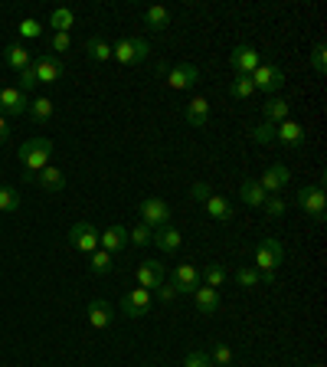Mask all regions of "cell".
<instances>
[{
	"label": "cell",
	"mask_w": 327,
	"mask_h": 367,
	"mask_svg": "<svg viewBox=\"0 0 327 367\" xmlns=\"http://www.w3.org/2000/svg\"><path fill=\"white\" fill-rule=\"evenodd\" d=\"M134 279H138L141 289H158L164 286V265L154 263V259H144V263H138V269H134Z\"/></svg>",
	"instance_id": "cell-15"
},
{
	"label": "cell",
	"mask_w": 327,
	"mask_h": 367,
	"mask_svg": "<svg viewBox=\"0 0 327 367\" xmlns=\"http://www.w3.org/2000/svg\"><path fill=\"white\" fill-rule=\"evenodd\" d=\"M33 72H36V82L43 85H53V82H60L66 76V66H62L60 56H53V53H43L33 60Z\"/></svg>",
	"instance_id": "cell-7"
},
{
	"label": "cell",
	"mask_w": 327,
	"mask_h": 367,
	"mask_svg": "<svg viewBox=\"0 0 327 367\" xmlns=\"http://www.w3.org/2000/svg\"><path fill=\"white\" fill-rule=\"evenodd\" d=\"M158 296H160V302H170V298L177 296V289L174 286H158Z\"/></svg>",
	"instance_id": "cell-46"
},
{
	"label": "cell",
	"mask_w": 327,
	"mask_h": 367,
	"mask_svg": "<svg viewBox=\"0 0 327 367\" xmlns=\"http://www.w3.org/2000/svg\"><path fill=\"white\" fill-rule=\"evenodd\" d=\"M281 263H285V246H281V240L265 236V240L256 246V269L258 272H275Z\"/></svg>",
	"instance_id": "cell-3"
},
{
	"label": "cell",
	"mask_w": 327,
	"mask_h": 367,
	"mask_svg": "<svg viewBox=\"0 0 327 367\" xmlns=\"http://www.w3.org/2000/svg\"><path fill=\"white\" fill-rule=\"evenodd\" d=\"M200 82V69L197 66H190V62H180L174 69H167V85L174 92H183V89H193Z\"/></svg>",
	"instance_id": "cell-12"
},
{
	"label": "cell",
	"mask_w": 327,
	"mask_h": 367,
	"mask_svg": "<svg viewBox=\"0 0 327 367\" xmlns=\"http://www.w3.org/2000/svg\"><path fill=\"white\" fill-rule=\"evenodd\" d=\"M7 138H11V122H7V118L0 115V144L7 141Z\"/></svg>",
	"instance_id": "cell-47"
},
{
	"label": "cell",
	"mask_w": 327,
	"mask_h": 367,
	"mask_svg": "<svg viewBox=\"0 0 327 367\" xmlns=\"http://www.w3.org/2000/svg\"><path fill=\"white\" fill-rule=\"evenodd\" d=\"M229 279V272L223 269L219 263H209V265H203V272H200V282H207L209 289H219L223 282Z\"/></svg>",
	"instance_id": "cell-31"
},
{
	"label": "cell",
	"mask_w": 327,
	"mask_h": 367,
	"mask_svg": "<svg viewBox=\"0 0 327 367\" xmlns=\"http://www.w3.org/2000/svg\"><path fill=\"white\" fill-rule=\"evenodd\" d=\"M85 53H89V60L105 62V60H111V43L102 40V36H92V40L85 43Z\"/></svg>",
	"instance_id": "cell-33"
},
{
	"label": "cell",
	"mask_w": 327,
	"mask_h": 367,
	"mask_svg": "<svg viewBox=\"0 0 327 367\" xmlns=\"http://www.w3.org/2000/svg\"><path fill=\"white\" fill-rule=\"evenodd\" d=\"M50 50H53V56L69 53L72 50V36H69V33H53V36H50Z\"/></svg>",
	"instance_id": "cell-41"
},
{
	"label": "cell",
	"mask_w": 327,
	"mask_h": 367,
	"mask_svg": "<svg viewBox=\"0 0 327 367\" xmlns=\"http://www.w3.org/2000/svg\"><path fill=\"white\" fill-rule=\"evenodd\" d=\"M33 181L40 184L43 191H50V194H60L62 187H66V174H62L60 167H53V164H46V167H43V171L36 174Z\"/></svg>",
	"instance_id": "cell-19"
},
{
	"label": "cell",
	"mask_w": 327,
	"mask_h": 367,
	"mask_svg": "<svg viewBox=\"0 0 327 367\" xmlns=\"http://www.w3.org/2000/svg\"><path fill=\"white\" fill-rule=\"evenodd\" d=\"M50 154H53V141L50 138H30V141L20 144V164H23V174L27 177H36V174L50 164Z\"/></svg>",
	"instance_id": "cell-1"
},
{
	"label": "cell",
	"mask_w": 327,
	"mask_h": 367,
	"mask_svg": "<svg viewBox=\"0 0 327 367\" xmlns=\"http://www.w3.org/2000/svg\"><path fill=\"white\" fill-rule=\"evenodd\" d=\"M148 308H151V292L148 289H131V292H125V298H121V312L128 318H141V315H148Z\"/></svg>",
	"instance_id": "cell-13"
},
{
	"label": "cell",
	"mask_w": 327,
	"mask_h": 367,
	"mask_svg": "<svg viewBox=\"0 0 327 367\" xmlns=\"http://www.w3.org/2000/svg\"><path fill=\"white\" fill-rule=\"evenodd\" d=\"M144 23H148L151 30H167L170 27V11L167 7H148V11H144Z\"/></svg>",
	"instance_id": "cell-32"
},
{
	"label": "cell",
	"mask_w": 327,
	"mask_h": 367,
	"mask_svg": "<svg viewBox=\"0 0 327 367\" xmlns=\"http://www.w3.org/2000/svg\"><path fill=\"white\" fill-rule=\"evenodd\" d=\"M229 95L242 102V99H249V95H256V85H252V79H249V76H236V79L229 82Z\"/></svg>",
	"instance_id": "cell-34"
},
{
	"label": "cell",
	"mask_w": 327,
	"mask_h": 367,
	"mask_svg": "<svg viewBox=\"0 0 327 367\" xmlns=\"http://www.w3.org/2000/svg\"><path fill=\"white\" fill-rule=\"evenodd\" d=\"M236 282H239V289H256L258 286V269H252V265H239Z\"/></svg>",
	"instance_id": "cell-36"
},
{
	"label": "cell",
	"mask_w": 327,
	"mask_h": 367,
	"mask_svg": "<svg viewBox=\"0 0 327 367\" xmlns=\"http://www.w3.org/2000/svg\"><path fill=\"white\" fill-rule=\"evenodd\" d=\"M170 286L177 289V296H193L203 282H200V269L193 263H180L174 269V279H170Z\"/></svg>",
	"instance_id": "cell-11"
},
{
	"label": "cell",
	"mask_w": 327,
	"mask_h": 367,
	"mask_svg": "<svg viewBox=\"0 0 327 367\" xmlns=\"http://www.w3.org/2000/svg\"><path fill=\"white\" fill-rule=\"evenodd\" d=\"M4 62H7L11 69L23 72L27 66H33V56H30V50H23L20 43H11V46L4 50Z\"/></svg>",
	"instance_id": "cell-22"
},
{
	"label": "cell",
	"mask_w": 327,
	"mask_h": 367,
	"mask_svg": "<svg viewBox=\"0 0 327 367\" xmlns=\"http://www.w3.org/2000/svg\"><path fill=\"white\" fill-rule=\"evenodd\" d=\"M239 197H242V204H249V207H262L268 194L258 187V181H242L239 184Z\"/></svg>",
	"instance_id": "cell-26"
},
{
	"label": "cell",
	"mask_w": 327,
	"mask_h": 367,
	"mask_svg": "<svg viewBox=\"0 0 327 367\" xmlns=\"http://www.w3.org/2000/svg\"><path fill=\"white\" fill-rule=\"evenodd\" d=\"M288 181H291V171H288L285 164H268L265 174L258 177V187H262L265 194H278Z\"/></svg>",
	"instance_id": "cell-14"
},
{
	"label": "cell",
	"mask_w": 327,
	"mask_h": 367,
	"mask_svg": "<svg viewBox=\"0 0 327 367\" xmlns=\"http://www.w3.org/2000/svg\"><path fill=\"white\" fill-rule=\"evenodd\" d=\"M69 243H72V249L92 256L99 249V230L92 223H85V220H79V223H72V230H69Z\"/></svg>",
	"instance_id": "cell-9"
},
{
	"label": "cell",
	"mask_w": 327,
	"mask_h": 367,
	"mask_svg": "<svg viewBox=\"0 0 327 367\" xmlns=\"http://www.w3.org/2000/svg\"><path fill=\"white\" fill-rule=\"evenodd\" d=\"M89 269L95 275H109L111 269H115V256L105 253V249H95V253L89 256Z\"/></svg>",
	"instance_id": "cell-30"
},
{
	"label": "cell",
	"mask_w": 327,
	"mask_h": 367,
	"mask_svg": "<svg viewBox=\"0 0 327 367\" xmlns=\"http://www.w3.org/2000/svg\"><path fill=\"white\" fill-rule=\"evenodd\" d=\"M72 23H76V13H72L69 7H56V11L50 13V27L56 33H69Z\"/></svg>",
	"instance_id": "cell-29"
},
{
	"label": "cell",
	"mask_w": 327,
	"mask_h": 367,
	"mask_svg": "<svg viewBox=\"0 0 327 367\" xmlns=\"http://www.w3.org/2000/svg\"><path fill=\"white\" fill-rule=\"evenodd\" d=\"M311 69H314L317 76H324L327 72V46L324 43H317L314 53H311Z\"/></svg>",
	"instance_id": "cell-39"
},
{
	"label": "cell",
	"mask_w": 327,
	"mask_h": 367,
	"mask_svg": "<svg viewBox=\"0 0 327 367\" xmlns=\"http://www.w3.org/2000/svg\"><path fill=\"white\" fill-rule=\"evenodd\" d=\"M190 197H193V200H203V204H207L209 197H213V187H209L207 181H200V184H193V187H190Z\"/></svg>",
	"instance_id": "cell-45"
},
{
	"label": "cell",
	"mask_w": 327,
	"mask_h": 367,
	"mask_svg": "<svg viewBox=\"0 0 327 367\" xmlns=\"http://www.w3.org/2000/svg\"><path fill=\"white\" fill-rule=\"evenodd\" d=\"M85 315H89V325L95 328V331H105V328L115 321V315H111V305L105 302V298H92L89 308H85Z\"/></svg>",
	"instance_id": "cell-17"
},
{
	"label": "cell",
	"mask_w": 327,
	"mask_h": 367,
	"mask_svg": "<svg viewBox=\"0 0 327 367\" xmlns=\"http://www.w3.org/2000/svg\"><path fill=\"white\" fill-rule=\"evenodd\" d=\"M252 141H258V144H272V141H275V125H268V122L256 125V128H252Z\"/></svg>",
	"instance_id": "cell-40"
},
{
	"label": "cell",
	"mask_w": 327,
	"mask_h": 367,
	"mask_svg": "<svg viewBox=\"0 0 327 367\" xmlns=\"http://www.w3.org/2000/svg\"><path fill=\"white\" fill-rule=\"evenodd\" d=\"M183 118H187V125H193V128H203V125L209 122V102L207 99H190L187 109H183Z\"/></svg>",
	"instance_id": "cell-20"
},
{
	"label": "cell",
	"mask_w": 327,
	"mask_h": 367,
	"mask_svg": "<svg viewBox=\"0 0 327 367\" xmlns=\"http://www.w3.org/2000/svg\"><path fill=\"white\" fill-rule=\"evenodd\" d=\"M151 56V46L148 40H141V36H125L121 43L111 46V60H118L121 66H138Z\"/></svg>",
	"instance_id": "cell-2"
},
{
	"label": "cell",
	"mask_w": 327,
	"mask_h": 367,
	"mask_svg": "<svg viewBox=\"0 0 327 367\" xmlns=\"http://www.w3.org/2000/svg\"><path fill=\"white\" fill-rule=\"evenodd\" d=\"M314 367H324V364H314Z\"/></svg>",
	"instance_id": "cell-48"
},
{
	"label": "cell",
	"mask_w": 327,
	"mask_h": 367,
	"mask_svg": "<svg viewBox=\"0 0 327 367\" xmlns=\"http://www.w3.org/2000/svg\"><path fill=\"white\" fill-rule=\"evenodd\" d=\"M207 214L213 216V220H219V223H229V220H232V204H229L226 197H219V194H213L207 200Z\"/></svg>",
	"instance_id": "cell-24"
},
{
	"label": "cell",
	"mask_w": 327,
	"mask_h": 367,
	"mask_svg": "<svg viewBox=\"0 0 327 367\" xmlns=\"http://www.w3.org/2000/svg\"><path fill=\"white\" fill-rule=\"evenodd\" d=\"M252 85H256L258 92H268V95H275L281 85H285V72H281V66H275V62H262L252 76Z\"/></svg>",
	"instance_id": "cell-6"
},
{
	"label": "cell",
	"mask_w": 327,
	"mask_h": 367,
	"mask_svg": "<svg viewBox=\"0 0 327 367\" xmlns=\"http://www.w3.org/2000/svg\"><path fill=\"white\" fill-rule=\"evenodd\" d=\"M125 246H128V230H125V226H109V230L99 236V249H105V253H111V256L121 253Z\"/></svg>",
	"instance_id": "cell-18"
},
{
	"label": "cell",
	"mask_w": 327,
	"mask_h": 367,
	"mask_svg": "<svg viewBox=\"0 0 327 367\" xmlns=\"http://www.w3.org/2000/svg\"><path fill=\"white\" fill-rule=\"evenodd\" d=\"M36 85H40V82H36V72H33V66H27V69L20 72V85H17V89L30 92V89H36Z\"/></svg>",
	"instance_id": "cell-44"
},
{
	"label": "cell",
	"mask_w": 327,
	"mask_h": 367,
	"mask_svg": "<svg viewBox=\"0 0 327 367\" xmlns=\"http://www.w3.org/2000/svg\"><path fill=\"white\" fill-rule=\"evenodd\" d=\"M183 367H213V361H209L207 351H190L187 361H183Z\"/></svg>",
	"instance_id": "cell-43"
},
{
	"label": "cell",
	"mask_w": 327,
	"mask_h": 367,
	"mask_svg": "<svg viewBox=\"0 0 327 367\" xmlns=\"http://www.w3.org/2000/svg\"><path fill=\"white\" fill-rule=\"evenodd\" d=\"M275 141L281 144V148H301V144H305V125L285 118L281 125H275Z\"/></svg>",
	"instance_id": "cell-16"
},
{
	"label": "cell",
	"mask_w": 327,
	"mask_h": 367,
	"mask_svg": "<svg viewBox=\"0 0 327 367\" xmlns=\"http://www.w3.org/2000/svg\"><path fill=\"white\" fill-rule=\"evenodd\" d=\"M262 210H265L268 216H285L288 204H285V197H278V194H268V197H265V204H262Z\"/></svg>",
	"instance_id": "cell-38"
},
{
	"label": "cell",
	"mask_w": 327,
	"mask_h": 367,
	"mask_svg": "<svg viewBox=\"0 0 327 367\" xmlns=\"http://www.w3.org/2000/svg\"><path fill=\"white\" fill-rule=\"evenodd\" d=\"M141 214V223L151 226V230H160V226H170V216H174V210H170L160 197H148V200H141L138 207Z\"/></svg>",
	"instance_id": "cell-5"
},
{
	"label": "cell",
	"mask_w": 327,
	"mask_h": 367,
	"mask_svg": "<svg viewBox=\"0 0 327 367\" xmlns=\"http://www.w3.org/2000/svg\"><path fill=\"white\" fill-rule=\"evenodd\" d=\"M27 109H30V99H27V92H20L17 85H4L0 89V115L7 118V115H27Z\"/></svg>",
	"instance_id": "cell-10"
},
{
	"label": "cell",
	"mask_w": 327,
	"mask_h": 367,
	"mask_svg": "<svg viewBox=\"0 0 327 367\" xmlns=\"http://www.w3.org/2000/svg\"><path fill=\"white\" fill-rule=\"evenodd\" d=\"M53 112H56V105H53V99H33L30 109H27V115H30L36 125H46L53 118Z\"/></svg>",
	"instance_id": "cell-27"
},
{
	"label": "cell",
	"mask_w": 327,
	"mask_h": 367,
	"mask_svg": "<svg viewBox=\"0 0 327 367\" xmlns=\"http://www.w3.org/2000/svg\"><path fill=\"white\" fill-rule=\"evenodd\" d=\"M229 66H232V72L236 76H252V72L262 66V56H258L256 46H236V50L229 53Z\"/></svg>",
	"instance_id": "cell-8"
},
{
	"label": "cell",
	"mask_w": 327,
	"mask_h": 367,
	"mask_svg": "<svg viewBox=\"0 0 327 367\" xmlns=\"http://www.w3.org/2000/svg\"><path fill=\"white\" fill-rule=\"evenodd\" d=\"M180 243H183V236H180V230H174V226L154 230V246H158L160 253H177Z\"/></svg>",
	"instance_id": "cell-21"
},
{
	"label": "cell",
	"mask_w": 327,
	"mask_h": 367,
	"mask_svg": "<svg viewBox=\"0 0 327 367\" xmlns=\"http://www.w3.org/2000/svg\"><path fill=\"white\" fill-rule=\"evenodd\" d=\"M298 207L305 210L311 220H324V210H327V194H324V184H307L298 191Z\"/></svg>",
	"instance_id": "cell-4"
},
{
	"label": "cell",
	"mask_w": 327,
	"mask_h": 367,
	"mask_svg": "<svg viewBox=\"0 0 327 367\" xmlns=\"http://www.w3.org/2000/svg\"><path fill=\"white\" fill-rule=\"evenodd\" d=\"M20 36H23V40H40V36H43V23L33 20V17H30V20H23L20 23Z\"/></svg>",
	"instance_id": "cell-42"
},
{
	"label": "cell",
	"mask_w": 327,
	"mask_h": 367,
	"mask_svg": "<svg viewBox=\"0 0 327 367\" xmlns=\"http://www.w3.org/2000/svg\"><path fill=\"white\" fill-rule=\"evenodd\" d=\"M128 240L134 246H151V243H154V230H151V226H144V223H138L134 230H128Z\"/></svg>",
	"instance_id": "cell-37"
},
{
	"label": "cell",
	"mask_w": 327,
	"mask_h": 367,
	"mask_svg": "<svg viewBox=\"0 0 327 367\" xmlns=\"http://www.w3.org/2000/svg\"><path fill=\"white\" fill-rule=\"evenodd\" d=\"M0 210L4 214H17L20 210V191L11 184H0Z\"/></svg>",
	"instance_id": "cell-28"
},
{
	"label": "cell",
	"mask_w": 327,
	"mask_h": 367,
	"mask_svg": "<svg viewBox=\"0 0 327 367\" xmlns=\"http://www.w3.org/2000/svg\"><path fill=\"white\" fill-rule=\"evenodd\" d=\"M232 347L229 345H223V341H216V345H213V351H209V361H216V367H229L232 364Z\"/></svg>",
	"instance_id": "cell-35"
},
{
	"label": "cell",
	"mask_w": 327,
	"mask_h": 367,
	"mask_svg": "<svg viewBox=\"0 0 327 367\" xmlns=\"http://www.w3.org/2000/svg\"><path fill=\"white\" fill-rule=\"evenodd\" d=\"M288 112H291V105H288L285 99H278V95H272V99L262 105V115H265L268 125H281L288 118Z\"/></svg>",
	"instance_id": "cell-23"
},
{
	"label": "cell",
	"mask_w": 327,
	"mask_h": 367,
	"mask_svg": "<svg viewBox=\"0 0 327 367\" xmlns=\"http://www.w3.org/2000/svg\"><path fill=\"white\" fill-rule=\"evenodd\" d=\"M141 367H151V364H141Z\"/></svg>",
	"instance_id": "cell-49"
},
{
	"label": "cell",
	"mask_w": 327,
	"mask_h": 367,
	"mask_svg": "<svg viewBox=\"0 0 327 367\" xmlns=\"http://www.w3.org/2000/svg\"><path fill=\"white\" fill-rule=\"evenodd\" d=\"M193 302H197V308L203 312V315H213L219 308V292L209 286H200L197 292H193Z\"/></svg>",
	"instance_id": "cell-25"
}]
</instances>
